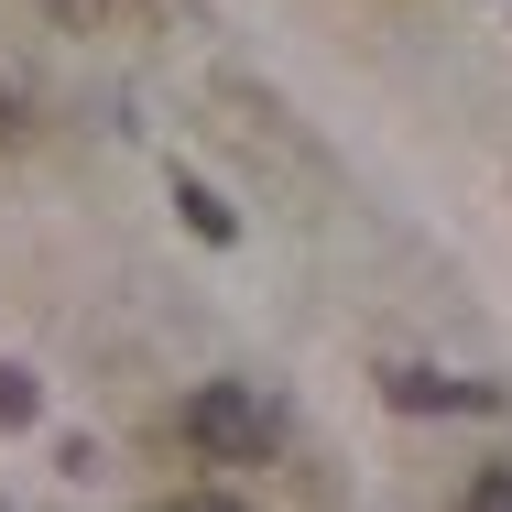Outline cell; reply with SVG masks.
Segmentation results:
<instances>
[{"mask_svg": "<svg viewBox=\"0 0 512 512\" xmlns=\"http://www.w3.org/2000/svg\"><path fill=\"white\" fill-rule=\"evenodd\" d=\"M55 11H99V0H55Z\"/></svg>", "mask_w": 512, "mask_h": 512, "instance_id": "cell-8", "label": "cell"}, {"mask_svg": "<svg viewBox=\"0 0 512 512\" xmlns=\"http://www.w3.org/2000/svg\"><path fill=\"white\" fill-rule=\"evenodd\" d=\"M164 512H240V502H164Z\"/></svg>", "mask_w": 512, "mask_h": 512, "instance_id": "cell-7", "label": "cell"}, {"mask_svg": "<svg viewBox=\"0 0 512 512\" xmlns=\"http://www.w3.org/2000/svg\"><path fill=\"white\" fill-rule=\"evenodd\" d=\"M22 131H33V99H22L11 77H0V142H22Z\"/></svg>", "mask_w": 512, "mask_h": 512, "instance_id": "cell-6", "label": "cell"}, {"mask_svg": "<svg viewBox=\"0 0 512 512\" xmlns=\"http://www.w3.org/2000/svg\"><path fill=\"white\" fill-rule=\"evenodd\" d=\"M186 436H197L207 458H240V469H251V458H273L284 414L262 404L251 382H197V393H186Z\"/></svg>", "mask_w": 512, "mask_h": 512, "instance_id": "cell-1", "label": "cell"}, {"mask_svg": "<svg viewBox=\"0 0 512 512\" xmlns=\"http://www.w3.org/2000/svg\"><path fill=\"white\" fill-rule=\"evenodd\" d=\"M382 393L404 414H458V404H491L480 382H447V371H382Z\"/></svg>", "mask_w": 512, "mask_h": 512, "instance_id": "cell-2", "label": "cell"}, {"mask_svg": "<svg viewBox=\"0 0 512 512\" xmlns=\"http://www.w3.org/2000/svg\"><path fill=\"white\" fill-rule=\"evenodd\" d=\"M33 414H44V382L22 360H0V425H33Z\"/></svg>", "mask_w": 512, "mask_h": 512, "instance_id": "cell-4", "label": "cell"}, {"mask_svg": "<svg viewBox=\"0 0 512 512\" xmlns=\"http://www.w3.org/2000/svg\"><path fill=\"white\" fill-rule=\"evenodd\" d=\"M175 207H186V229H197L207 251H229V240H240V207L218 197V186H207V175H175Z\"/></svg>", "mask_w": 512, "mask_h": 512, "instance_id": "cell-3", "label": "cell"}, {"mask_svg": "<svg viewBox=\"0 0 512 512\" xmlns=\"http://www.w3.org/2000/svg\"><path fill=\"white\" fill-rule=\"evenodd\" d=\"M469 512H512V469H480L469 480Z\"/></svg>", "mask_w": 512, "mask_h": 512, "instance_id": "cell-5", "label": "cell"}]
</instances>
